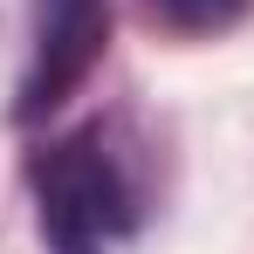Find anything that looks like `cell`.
Returning a JSON list of instances; mask_svg holds the SVG:
<instances>
[{
  "label": "cell",
  "mask_w": 254,
  "mask_h": 254,
  "mask_svg": "<svg viewBox=\"0 0 254 254\" xmlns=\"http://www.w3.org/2000/svg\"><path fill=\"white\" fill-rule=\"evenodd\" d=\"M144 14L172 35H220L248 14V0H144Z\"/></svg>",
  "instance_id": "3957f363"
},
{
  "label": "cell",
  "mask_w": 254,
  "mask_h": 254,
  "mask_svg": "<svg viewBox=\"0 0 254 254\" xmlns=\"http://www.w3.org/2000/svg\"><path fill=\"white\" fill-rule=\"evenodd\" d=\"M35 227L48 254H117L137 227V192L103 130H69L35 158Z\"/></svg>",
  "instance_id": "6da1fadb"
},
{
  "label": "cell",
  "mask_w": 254,
  "mask_h": 254,
  "mask_svg": "<svg viewBox=\"0 0 254 254\" xmlns=\"http://www.w3.org/2000/svg\"><path fill=\"white\" fill-rule=\"evenodd\" d=\"M110 42V0H28V69L14 89V124H42L62 110Z\"/></svg>",
  "instance_id": "7a4b0ae2"
}]
</instances>
